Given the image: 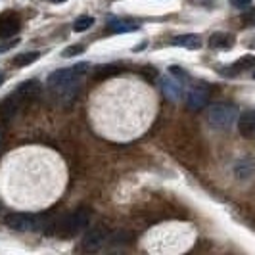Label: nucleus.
<instances>
[{
    "label": "nucleus",
    "mask_w": 255,
    "mask_h": 255,
    "mask_svg": "<svg viewBox=\"0 0 255 255\" xmlns=\"http://www.w3.org/2000/svg\"><path fill=\"white\" fill-rule=\"evenodd\" d=\"M92 25H94V17H90V15H83V17L75 19V23H73V31L83 33V31L90 29Z\"/></svg>",
    "instance_id": "nucleus-19"
},
{
    "label": "nucleus",
    "mask_w": 255,
    "mask_h": 255,
    "mask_svg": "<svg viewBox=\"0 0 255 255\" xmlns=\"http://www.w3.org/2000/svg\"><path fill=\"white\" fill-rule=\"evenodd\" d=\"M104 234L100 230H90L89 234L85 236V240H83V250H87V252H98L100 248H102L104 244Z\"/></svg>",
    "instance_id": "nucleus-14"
},
{
    "label": "nucleus",
    "mask_w": 255,
    "mask_h": 255,
    "mask_svg": "<svg viewBox=\"0 0 255 255\" xmlns=\"http://www.w3.org/2000/svg\"><path fill=\"white\" fill-rule=\"evenodd\" d=\"M175 46H182V48H188V50H196L202 46L200 42V37L198 35H179L171 40Z\"/></svg>",
    "instance_id": "nucleus-16"
},
{
    "label": "nucleus",
    "mask_w": 255,
    "mask_h": 255,
    "mask_svg": "<svg viewBox=\"0 0 255 255\" xmlns=\"http://www.w3.org/2000/svg\"><path fill=\"white\" fill-rule=\"evenodd\" d=\"M207 102H209V89L205 85H200V87L192 89L188 98H186V106H188V110H192V112H198V110L205 108Z\"/></svg>",
    "instance_id": "nucleus-9"
},
{
    "label": "nucleus",
    "mask_w": 255,
    "mask_h": 255,
    "mask_svg": "<svg viewBox=\"0 0 255 255\" xmlns=\"http://www.w3.org/2000/svg\"><path fill=\"white\" fill-rule=\"evenodd\" d=\"M252 2H254V0H230V4H232L234 8H248Z\"/></svg>",
    "instance_id": "nucleus-23"
},
{
    "label": "nucleus",
    "mask_w": 255,
    "mask_h": 255,
    "mask_svg": "<svg viewBox=\"0 0 255 255\" xmlns=\"http://www.w3.org/2000/svg\"><path fill=\"white\" fill-rule=\"evenodd\" d=\"M194 230L188 225L180 223H165L159 225L146 236V250L153 254H179L190 248Z\"/></svg>",
    "instance_id": "nucleus-3"
},
{
    "label": "nucleus",
    "mask_w": 255,
    "mask_h": 255,
    "mask_svg": "<svg viewBox=\"0 0 255 255\" xmlns=\"http://www.w3.org/2000/svg\"><path fill=\"white\" fill-rule=\"evenodd\" d=\"M169 71H171V73H173V75L177 77V79H179L180 83H182V79H184V81H186V79H188V75H186V73H184V69H180V67H171V69H169Z\"/></svg>",
    "instance_id": "nucleus-22"
},
{
    "label": "nucleus",
    "mask_w": 255,
    "mask_h": 255,
    "mask_svg": "<svg viewBox=\"0 0 255 255\" xmlns=\"http://www.w3.org/2000/svg\"><path fill=\"white\" fill-rule=\"evenodd\" d=\"M38 92H40V85H38L37 81H25V83H21L10 96L2 102V108H0L2 114L6 115V117H12L21 104L33 100Z\"/></svg>",
    "instance_id": "nucleus-5"
},
{
    "label": "nucleus",
    "mask_w": 255,
    "mask_h": 255,
    "mask_svg": "<svg viewBox=\"0 0 255 255\" xmlns=\"http://www.w3.org/2000/svg\"><path fill=\"white\" fill-rule=\"evenodd\" d=\"M161 89H163L167 98H171L175 102L180 100V96H182V83L173 79V77H163L161 79Z\"/></svg>",
    "instance_id": "nucleus-13"
},
{
    "label": "nucleus",
    "mask_w": 255,
    "mask_h": 255,
    "mask_svg": "<svg viewBox=\"0 0 255 255\" xmlns=\"http://www.w3.org/2000/svg\"><path fill=\"white\" fill-rule=\"evenodd\" d=\"M2 83H4V73L0 71V85H2Z\"/></svg>",
    "instance_id": "nucleus-26"
},
{
    "label": "nucleus",
    "mask_w": 255,
    "mask_h": 255,
    "mask_svg": "<svg viewBox=\"0 0 255 255\" xmlns=\"http://www.w3.org/2000/svg\"><path fill=\"white\" fill-rule=\"evenodd\" d=\"M50 2H54V4H64V2H67V0H50Z\"/></svg>",
    "instance_id": "nucleus-25"
},
{
    "label": "nucleus",
    "mask_w": 255,
    "mask_h": 255,
    "mask_svg": "<svg viewBox=\"0 0 255 255\" xmlns=\"http://www.w3.org/2000/svg\"><path fill=\"white\" fill-rule=\"evenodd\" d=\"M83 50H85V46H81V44H73V46L65 48V50L62 52V56H64V58H71V56H77V54H81Z\"/></svg>",
    "instance_id": "nucleus-21"
},
{
    "label": "nucleus",
    "mask_w": 255,
    "mask_h": 255,
    "mask_svg": "<svg viewBox=\"0 0 255 255\" xmlns=\"http://www.w3.org/2000/svg\"><path fill=\"white\" fill-rule=\"evenodd\" d=\"M236 69H254L255 67V56H244L240 58L236 64H234Z\"/></svg>",
    "instance_id": "nucleus-20"
},
{
    "label": "nucleus",
    "mask_w": 255,
    "mask_h": 255,
    "mask_svg": "<svg viewBox=\"0 0 255 255\" xmlns=\"http://www.w3.org/2000/svg\"><path fill=\"white\" fill-rule=\"evenodd\" d=\"M19 19H17V15H13V13H6V15H2L0 17V38H8V37H13L17 31H19Z\"/></svg>",
    "instance_id": "nucleus-11"
},
{
    "label": "nucleus",
    "mask_w": 255,
    "mask_h": 255,
    "mask_svg": "<svg viewBox=\"0 0 255 255\" xmlns=\"http://www.w3.org/2000/svg\"><path fill=\"white\" fill-rule=\"evenodd\" d=\"M89 114L102 136L130 140L150 127L155 114V96L138 79H115L94 92Z\"/></svg>",
    "instance_id": "nucleus-1"
},
{
    "label": "nucleus",
    "mask_w": 255,
    "mask_h": 255,
    "mask_svg": "<svg viewBox=\"0 0 255 255\" xmlns=\"http://www.w3.org/2000/svg\"><path fill=\"white\" fill-rule=\"evenodd\" d=\"M232 44H234V37L229 35V33H213L209 37V46L211 48L227 50V48H232Z\"/></svg>",
    "instance_id": "nucleus-15"
},
{
    "label": "nucleus",
    "mask_w": 255,
    "mask_h": 255,
    "mask_svg": "<svg viewBox=\"0 0 255 255\" xmlns=\"http://www.w3.org/2000/svg\"><path fill=\"white\" fill-rule=\"evenodd\" d=\"M254 173H255V157L254 155H246V157H242V159L236 161V165H234V175H236L240 180L250 179Z\"/></svg>",
    "instance_id": "nucleus-12"
},
{
    "label": "nucleus",
    "mask_w": 255,
    "mask_h": 255,
    "mask_svg": "<svg viewBox=\"0 0 255 255\" xmlns=\"http://www.w3.org/2000/svg\"><path fill=\"white\" fill-rule=\"evenodd\" d=\"M65 182L62 159L44 148H23L4 159L0 186L8 202L21 207H42L52 204Z\"/></svg>",
    "instance_id": "nucleus-2"
},
{
    "label": "nucleus",
    "mask_w": 255,
    "mask_h": 255,
    "mask_svg": "<svg viewBox=\"0 0 255 255\" xmlns=\"http://www.w3.org/2000/svg\"><path fill=\"white\" fill-rule=\"evenodd\" d=\"M108 31L110 33H130V31H138V25L130 21H112Z\"/></svg>",
    "instance_id": "nucleus-17"
},
{
    "label": "nucleus",
    "mask_w": 255,
    "mask_h": 255,
    "mask_svg": "<svg viewBox=\"0 0 255 255\" xmlns=\"http://www.w3.org/2000/svg\"><path fill=\"white\" fill-rule=\"evenodd\" d=\"M238 130L244 138H254L255 136V110L244 112L238 115Z\"/></svg>",
    "instance_id": "nucleus-10"
},
{
    "label": "nucleus",
    "mask_w": 255,
    "mask_h": 255,
    "mask_svg": "<svg viewBox=\"0 0 255 255\" xmlns=\"http://www.w3.org/2000/svg\"><path fill=\"white\" fill-rule=\"evenodd\" d=\"M236 119H238V108L232 104H215L207 114L209 125L219 128V130L230 128Z\"/></svg>",
    "instance_id": "nucleus-6"
},
{
    "label": "nucleus",
    "mask_w": 255,
    "mask_h": 255,
    "mask_svg": "<svg viewBox=\"0 0 255 255\" xmlns=\"http://www.w3.org/2000/svg\"><path fill=\"white\" fill-rule=\"evenodd\" d=\"M6 225L13 230H19V232H27V230H35L40 225V219L37 215H31V213H10L6 217Z\"/></svg>",
    "instance_id": "nucleus-8"
},
{
    "label": "nucleus",
    "mask_w": 255,
    "mask_h": 255,
    "mask_svg": "<svg viewBox=\"0 0 255 255\" xmlns=\"http://www.w3.org/2000/svg\"><path fill=\"white\" fill-rule=\"evenodd\" d=\"M89 221H90L89 213H87L85 209H81V211H77V213L67 215V217L60 223V232H62V236H75V234H79L81 230L89 225Z\"/></svg>",
    "instance_id": "nucleus-7"
},
{
    "label": "nucleus",
    "mask_w": 255,
    "mask_h": 255,
    "mask_svg": "<svg viewBox=\"0 0 255 255\" xmlns=\"http://www.w3.org/2000/svg\"><path fill=\"white\" fill-rule=\"evenodd\" d=\"M89 69V64H77L73 67H65V69H58L48 77V85L54 89H60L62 94L67 98H71L77 90V81L85 75V71Z\"/></svg>",
    "instance_id": "nucleus-4"
},
{
    "label": "nucleus",
    "mask_w": 255,
    "mask_h": 255,
    "mask_svg": "<svg viewBox=\"0 0 255 255\" xmlns=\"http://www.w3.org/2000/svg\"><path fill=\"white\" fill-rule=\"evenodd\" d=\"M38 58H40V54H38V52H27V54H19V56H15V58L12 60V64L15 65V67H25V65L37 62Z\"/></svg>",
    "instance_id": "nucleus-18"
},
{
    "label": "nucleus",
    "mask_w": 255,
    "mask_h": 255,
    "mask_svg": "<svg viewBox=\"0 0 255 255\" xmlns=\"http://www.w3.org/2000/svg\"><path fill=\"white\" fill-rule=\"evenodd\" d=\"M254 79H255V73H254Z\"/></svg>",
    "instance_id": "nucleus-28"
},
{
    "label": "nucleus",
    "mask_w": 255,
    "mask_h": 255,
    "mask_svg": "<svg viewBox=\"0 0 255 255\" xmlns=\"http://www.w3.org/2000/svg\"><path fill=\"white\" fill-rule=\"evenodd\" d=\"M0 142H2V130H0Z\"/></svg>",
    "instance_id": "nucleus-27"
},
{
    "label": "nucleus",
    "mask_w": 255,
    "mask_h": 255,
    "mask_svg": "<svg viewBox=\"0 0 255 255\" xmlns=\"http://www.w3.org/2000/svg\"><path fill=\"white\" fill-rule=\"evenodd\" d=\"M19 40L17 38H13V40H8L6 44H0V52H4V50H8V48H12V46H15Z\"/></svg>",
    "instance_id": "nucleus-24"
}]
</instances>
